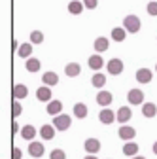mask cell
Instances as JSON below:
<instances>
[{
    "instance_id": "obj_1",
    "label": "cell",
    "mask_w": 157,
    "mask_h": 159,
    "mask_svg": "<svg viewBox=\"0 0 157 159\" xmlns=\"http://www.w3.org/2000/svg\"><path fill=\"white\" fill-rule=\"evenodd\" d=\"M140 19L136 17V15H127L125 19H123V27L127 29V32H131V34H136L140 30Z\"/></svg>"
},
{
    "instance_id": "obj_2",
    "label": "cell",
    "mask_w": 157,
    "mask_h": 159,
    "mask_svg": "<svg viewBox=\"0 0 157 159\" xmlns=\"http://www.w3.org/2000/svg\"><path fill=\"white\" fill-rule=\"evenodd\" d=\"M70 123H72L70 116H65V114H59V116H55V119H53V125H55L57 131H66V129L70 127Z\"/></svg>"
},
{
    "instance_id": "obj_3",
    "label": "cell",
    "mask_w": 157,
    "mask_h": 159,
    "mask_svg": "<svg viewBox=\"0 0 157 159\" xmlns=\"http://www.w3.org/2000/svg\"><path fill=\"white\" fill-rule=\"evenodd\" d=\"M99 119H101V123H104V125H110V123H114L115 119H117V114H114L110 108H104V110H101V114H99Z\"/></svg>"
},
{
    "instance_id": "obj_4",
    "label": "cell",
    "mask_w": 157,
    "mask_h": 159,
    "mask_svg": "<svg viewBox=\"0 0 157 159\" xmlns=\"http://www.w3.org/2000/svg\"><path fill=\"white\" fill-rule=\"evenodd\" d=\"M127 101L131 104H142L144 102V93L140 89H131L129 95H127Z\"/></svg>"
},
{
    "instance_id": "obj_5",
    "label": "cell",
    "mask_w": 157,
    "mask_h": 159,
    "mask_svg": "<svg viewBox=\"0 0 157 159\" xmlns=\"http://www.w3.org/2000/svg\"><path fill=\"white\" fill-rule=\"evenodd\" d=\"M108 72L112 76H117L123 72V61H119V59H112V61H108Z\"/></svg>"
},
{
    "instance_id": "obj_6",
    "label": "cell",
    "mask_w": 157,
    "mask_h": 159,
    "mask_svg": "<svg viewBox=\"0 0 157 159\" xmlns=\"http://www.w3.org/2000/svg\"><path fill=\"white\" fill-rule=\"evenodd\" d=\"M36 98H38V101H42V102H49V101H51V89H49V85L38 87V91H36Z\"/></svg>"
},
{
    "instance_id": "obj_7",
    "label": "cell",
    "mask_w": 157,
    "mask_h": 159,
    "mask_svg": "<svg viewBox=\"0 0 157 159\" xmlns=\"http://www.w3.org/2000/svg\"><path fill=\"white\" fill-rule=\"evenodd\" d=\"M151 78H153V74H151L150 68H140L138 72H136V82L138 84H150Z\"/></svg>"
},
{
    "instance_id": "obj_8",
    "label": "cell",
    "mask_w": 157,
    "mask_h": 159,
    "mask_svg": "<svg viewBox=\"0 0 157 159\" xmlns=\"http://www.w3.org/2000/svg\"><path fill=\"white\" fill-rule=\"evenodd\" d=\"M117 134H119L121 140H132V138L136 136V131L132 127H129V125H121V129H119Z\"/></svg>"
},
{
    "instance_id": "obj_9",
    "label": "cell",
    "mask_w": 157,
    "mask_h": 159,
    "mask_svg": "<svg viewBox=\"0 0 157 159\" xmlns=\"http://www.w3.org/2000/svg\"><path fill=\"white\" fill-rule=\"evenodd\" d=\"M112 98H114V97H112V93H110V91H99V95H96V102H99L101 106H104V108H106V106H110V104H112Z\"/></svg>"
},
{
    "instance_id": "obj_10",
    "label": "cell",
    "mask_w": 157,
    "mask_h": 159,
    "mask_svg": "<svg viewBox=\"0 0 157 159\" xmlns=\"http://www.w3.org/2000/svg\"><path fill=\"white\" fill-rule=\"evenodd\" d=\"M131 117H132V112H131V108H129V106H121L119 110H117V121H119L121 125H123V123H127Z\"/></svg>"
},
{
    "instance_id": "obj_11",
    "label": "cell",
    "mask_w": 157,
    "mask_h": 159,
    "mask_svg": "<svg viewBox=\"0 0 157 159\" xmlns=\"http://www.w3.org/2000/svg\"><path fill=\"white\" fill-rule=\"evenodd\" d=\"M29 153H30L32 157H42V155H44V144L32 140V142L29 144Z\"/></svg>"
},
{
    "instance_id": "obj_12",
    "label": "cell",
    "mask_w": 157,
    "mask_h": 159,
    "mask_svg": "<svg viewBox=\"0 0 157 159\" xmlns=\"http://www.w3.org/2000/svg\"><path fill=\"white\" fill-rule=\"evenodd\" d=\"M11 95H13V98L21 101V98H25V97L29 95V89H27V85H23V84H17V85H13Z\"/></svg>"
},
{
    "instance_id": "obj_13",
    "label": "cell",
    "mask_w": 157,
    "mask_h": 159,
    "mask_svg": "<svg viewBox=\"0 0 157 159\" xmlns=\"http://www.w3.org/2000/svg\"><path fill=\"white\" fill-rule=\"evenodd\" d=\"M108 48H110V42H108V38H104V36H99V38L95 40V51H96V53L108 51Z\"/></svg>"
},
{
    "instance_id": "obj_14",
    "label": "cell",
    "mask_w": 157,
    "mask_h": 159,
    "mask_svg": "<svg viewBox=\"0 0 157 159\" xmlns=\"http://www.w3.org/2000/svg\"><path fill=\"white\" fill-rule=\"evenodd\" d=\"M87 65H89L91 70H101V68L104 66V61H102V57H101V55H91V57H89V61H87Z\"/></svg>"
},
{
    "instance_id": "obj_15",
    "label": "cell",
    "mask_w": 157,
    "mask_h": 159,
    "mask_svg": "<svg viewBox=\"0 0 157 159\" xmlns=\"http://www.w3.org/2000/svg\"><path fill=\"white\" fill-rule=\"evenodd\" d=\"M63 112V102L61 101H49L47 102V114L49 116H59Z\"/></svg>"
},
{
    "instance_id": "obj_16",
    "label": "cell",
    "mask_w": 157,
    "mask_h": 159,
    "mask_svg": "<svg viewBox=\"0 0 157 159\" xmlns=\"http://www.w3.org/2000/svg\"><path fill=\"white\" fill-rule=\"evenodd\" d=\"M80 72H82V66L78 65V63H68V65L65 66V74H66L68 78H76V76H80Z\"/></svg>"
},
{
    "instance_id": "obj_17",
    "label": "cell",
    "mask_w": 157,
    "mask_h": 159,
    "mask_svg": "<svg viewBox=\"0 0 157 159\" xmlns=\"http://www.w3.org/2000/svg\"><path fill=\"white\" fill-rule=\"evenodd\" d=\"M83 148H85V152H87V153H96V152L101 150V142L96 140V138H87Z\"/></svg>"
},
{
    "instance_id": "obj_18",
    "label": "cell",
    "mask_w": 157,
    "mask_h": 159,
    "mask_svg": "<svg viewBox=\"0 0 157 159\" xmlns=\"http://www.w3.org/2000/svg\"><path fill=\"white\" fill-rule=\"evenodd\" d=\"M42 82H44V85H49V87H51V85H57V84H59V76L49 70V72H46V74L42 76Z\"/></svg>"
},
{
    "instance_id": "obj_19",
    "label": "cell",
    "mask_w": 157,
    "mask_h": 159,
    "mask_svg": "<svg viewBox=\"0 0 157 159\" xmlns=\"http://www.w3.org/2000/svg\"><path fill=\"white\" fill-rule=\"evenodd\" d=\"M125 38H127V29L125 27H115L112 30V40H115V42H123Z\"/></svg>"
},
{
    "instance_id": "obj_20",
    "label": "cell",
    "mask_w": 157,
    "mask_h": 159,
    "mask_svg": "<svg viewBox=\"0 0 157 159\" xmlns=\"http://www.w3.org/2000/svg\"><path fill=\"white\" fill-rule=\"evenodd\" d=\"M83 8H85V4L80 2V0H72V2L68 4V11H70L72 15H80V13L83 11Z\"/></svg>"
},
{
    "instance_id": "obj_21",
    "label": "cell",
    "mask_w": 157,
    "mask_h": 159,
    "mask_svg": "<svg viewBox=\"0 0 157 159\" xmlns=\"http://www.w3.org/2000/svg\"><path fill=\"white\" fill-rule=\"evenodd\" d=\"M55 131H57V129H55V125H47V123H46V125L40 129V134H42L44 140H51V138L55 136Z\"/></svg>"
},
{
    "instance_id": "obj_22",
    "label": "cell",
    "mask_w": 157,
    "mask_h": 159,
    "mask_svg": "<svg viewBox=\"0 0 157 159\" xmlns=\"http://www.w3.org/2000/svg\"><path fill=\"white\" fill-rule=\"evenodd\" d=\"M40 66H42L40 61H38V59H34V57H29V59H27V63H25V68H27L29 72H32V74L40 70Z\"/></svg>"
},
{
    "instance_id": "obj_23",
    "label": "cell",
    "mask_w": 157,
    "mask_h": 159,
    "mask_svg": "<svg viewBox=\"0 0 157 159\" xmlns=\"http://www.w3.org/2000/svg\"><path fill=\"white\" fill-rule=\"evenodd\" d=\"M142 114H144L146 117H155L157 106H155L153 102H144V104H142Z\"/></svg>"
},
{
    "instance_id": "obj_24",
    "label": "cell",
    "mask_w": 157,
    "mask_h": 159,
    "mask_svg": "<svg viewBox=\"0 0 157 159\" xmlns=\"http://www.w3.org/2000/svg\"><path fill=\"white\" fill-rule=\"evenodd\" d=\"M74 116H76L78 119H83V117L87 116V106H85L83 102H78V104H74Z\"/></svg>"
},
{
    "instance_id": "obj_25",
    "label": "cell",
    "mask_w": 157,
    "mask_h": 159,
    "mask_svg": "<svg viewBox=\"0 0 157 159\" xmlns=\"http://www.w3.org/2000/svg\"><path fill=\"white\" fill-rule=\"evenodd\" d=\"M17 55L23 57V59H29V57L32 55V44H21V46H19Z\"/></svg>"
},
{
    "instance_id": "obj_26",
    "label": "cell",
    "mask_w": 157,
    "mask_h": 159,
    "mask_svg": "<svg viewBox=\"0 0 157 159\" xmlns=\"http://www.w3.org/2000/svg\"><path fill=\"white\" fill-rule=\"evenodd\" d=\"M123 153L125 155H129V157H132V155H136L138 153V144H134V142H127L125 146H123Z\"/></svg>"
},
{
    "instance_id": "obj_27",
    "label": "cell",
    "mask_w": 157,
    "mask_h": 159,
    "mask_svg": "<svg viewBox=\"0 0 157 159\" xmlns=\"http://www.w3.org/2000/svg\"><path fill=\"white\" fill-rule=\"evenodd\" d=\"M21 136L25 138V140H32V138L36 136V129H34L32 125H25V127L21 129Z\"/></svg>"
},
{
    "instance_id": "obj_28",
    "label": "cell",
    "mask_w": 157,
    "mask_h": 159,
    "mask_svg": "<svg viewBox=\"0 0 157 159\" xmlns=\"http://www.w3.org/2000/svg\"><path fill=\"white\" fill-rule=\"evenodd\" d=\"M104 84H106V76L101 74V72H99V74H95V76L91 78V85H93V87H99V89H101Z\"/></svg>"
},
{
    "instance_id": "obj_29",
    "label": "cell",
    "mask_w": 157,
    "mask_h": 159,
    "mask_svg": "<svg viewBox=\"0 0 157 159\" xmlns=\"http://www.w3.org/2000/svg\"><path fill=\"white\" fill-rule=\"evenodd\" d=\"M21 112H23V106L19 104L17 98H13V104H11V116L17 117V116H21Z\"/></svg>"
},
{
    "instance_id": "obj_30",
    "label": "cell",
    "mask_w": 157,
    "mask_h": 159,
    "mask_svg": "<svg viewBox=\"0 0 157 159\" xmlns=\"http://www.w3.org/2000/svg\"><path fill=\"white\" fill-rule=\"evenodd\" d=\"M30 40H32V44H42L44 42V34L40 30H32L30 32Z\"/></svg>"
},
{
    "instance_id": "obj_31",
    "label": "cell",
    "mask_w": 157,
    "mask_h": 159,
    "mask_svg": "<svg viewBox=\"0 0 157 159\" xmlns=\"http://www.w3.org/2000/svg\"><path fill=\"white\" fill-rule=\"evenodd\" d=\"M49 159H66V153L63 150H53L49 153Z\"/></svg>"
},
{
    "instance_id": "obj_32",
    "label": "cell",
    "mask_w": 157,
    "mask_h": 159,
    "mask_svg": "<svg viewBox=\"0 0 157 159\" xmlns=\"http://www.w3.org/2000/svg\"><path fill=\"white\" fill-rule=\"evenodd\" d=\"M146 10H148V13H150V15H157V2H155V0H151V2L148 4V8H146Z\"/></svg>"
},
{
    "instance_id": "obj_33",
    "label": "cell",
    "mask_w": 157,
    "mask_h": 159,
    "mask_svg": "<svg viewBox=\"0 0 157 159\" xmlns=\"http://www.w3.org/2000/svg\"><path fill=\"white\" fill-rule=\"evenodd\" d=\"M21 157H23V152H21V148L13 146V150H11V159H21Z\"/></svg>"
},
{
    "instance_id": "obj_34",
    "label": "cell",
    "mask_w": 157,
    "mask_h": 159,
    "mask_svg": "<svg viewBox=\"0 0 157 159\" xmlns=\"http://www.w3.org/2000/svg\"><path fill=\"white\" fill-rule=\"evenodd\" d=\"M83 4L87 10H95L96 6H99V0H83Z\"/></svg>"
},
{
    "instance_id": "obj_35",
    "label": "cell",
    "mask_w": 157,
    "mask_h": 159,
    "mask_svg": "<svg viewBox=\"0 0 157 159\" xmlns=\"http://www.w3.org/2000/svg\"><path fill=\"white\" fill-rule=\"evenodd\" d=\"M11 131H13V133H17V131H21V127L17 125V121H13V125H11Z\"/></svg>"
},
{
    "instance_id": "obj_36",
    "label": "cell",
    "mask_w": 157,
    "mask_h": 159,
    "mask_svg": "<svg viewBox=\"0 0 157 159\" xmlns=\"http://www.w3.org/2000/svg\"><path fill=\"white\" fill-rule=\"evenodd\" d=\"M151 152H153V153L157 155V142H153V148H151Z\"/></svg>"
},
{
    "instance_id": "obj_37",
    "label": "cell",
    "mask_w": 157,
    "mask_h": 159,
    "mask_svg": "<svg viewBox=\"0 0 157 159\" xmlns=\"http://www.w3.org/2000/svg\"><path fill=\"white\" fill-rule=\"evenodd\" d=\"M83 159H96V157H95V153H89V155H87V157H83Z\"/></svg>"
},
{
    "instance_id": "obj_38",
    "label": "cell",
    "mask_w": 157,
    "mask_h": 159,
    "mask_svg": "<svg viewBox=\"0 0 157 159\" xmlns=\"http://www.w3.org/2000/svg\"><path fill=\"white\" fill-rule=\"evenodd\" d=\"M132 159H146V157H142V155H132Z\"/></svg>"
},
{
    "instance_id": "obj_39",
    "label": "cell",
    "mask_w": 157,
    "mask_h": 159,
    "mask_svg": "<svg viewBox=\"0 0 157 159\" xmlns=\"http://www.w3.org/2000/svg\"><path fill=\"white\" fill-rule=\"evenodd\" d=\"M155 70H157V65H155Z\"/></svg>"
}]
</instances>
